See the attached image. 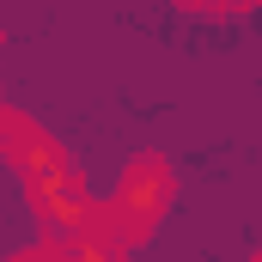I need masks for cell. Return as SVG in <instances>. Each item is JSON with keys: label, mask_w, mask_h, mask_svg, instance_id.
<instances>
[{"label": "cell", "mask_w": 262, "mask_h": 262, "mask_svg": "<svg viewBox=\"0 0 262 262\" xmlns=\"http://www.w3.org/2000/svg\"><path fill=\"white\" fill-rule=\"evenodd\" d=\"M171 189H177V177H171V165H165L159 152H140L128 171H122L116 195L104 201V207H110V226H116V244H122V250H128V244H140V238H146V232L165 220Z\"/></svg>", "instance_id": "obj_1"}, {"label": "cell", "mask_w": 262, "mask_h": 262, "mask_svg": "<svg viewBox=\"0 0 262 262\" xmlns=\"http://www.w3.org/2000/svg\"><path fill=\"white\" fill-rule=\"evenodd\" d=\"M0 152L18 165V177L25 183H43V177H55V171H67V152L55 134H43L31 116H12L6 110V134H0Z\"/></svg>", "instance_id": "obj_2"}, {"label": "cell", "mask_w": 262, "mask_h": 262, "mask_svg": "<svg viewBox=\"0 0 262 262\" xmlns=\"http://www.w3.org/2000/svg\"><path fill=\"white\" fill-rule=\"evenodd\" d=\"M31 189V207H37V220L49 226V238H73V226L85 220V207H92V195H85V177L67 165V171H55V177H43V183H25Z\"/></svg>", "instance_id": "obj_3"}, {"label": "cell", "mask_w": 262, "mask_h": 262, "mask_svg": "<svg viewBox=\"0 0 262 262\" xmlns=\"http://www.w3.org/2000/svg\"><path fill=\"white\" fill-rule=\"evenodd\" d=\"M12 262H67V244L61 238H43L37 250H25V256H12Z\"/></svg>", "instance_id": "obj_4"}, {"label": "cell", "mask_w": 262, "mask_h": 262, "mask_svg": "<svg viewBox=\"0 0 262 262\" xmlns=\"http://www.w3.org/2000/svg\"><path fill=\"white\" fill-rule=\"evenodd\" d=\"M0 134H6V110H0Z\"/></svg>", "instance_id": "obj_5"}]
</instances>
